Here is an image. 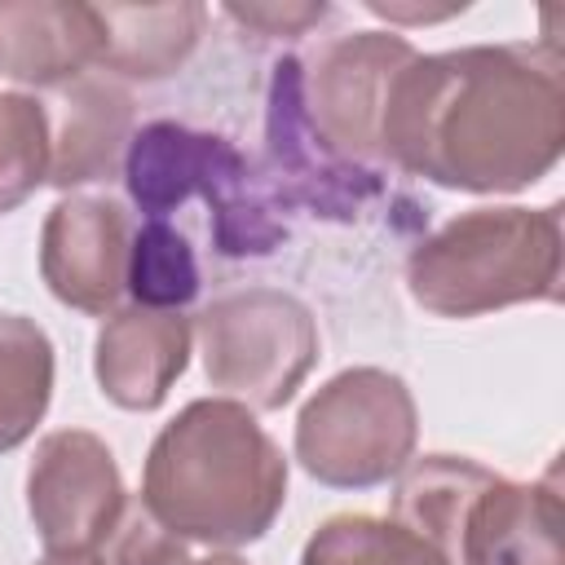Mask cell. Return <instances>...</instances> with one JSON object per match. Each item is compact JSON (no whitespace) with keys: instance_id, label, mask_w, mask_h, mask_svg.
<instances>
[{"instance_id":"cell-1","label":"cell","mask_w":565,"mask_h":565,"mask_svg":"<svg viewBox=\"0 0 565 565\" xmlns=\"http://www.w3.org/2000/svg\"><path fill=\"white\" fill-rule=\"evenodd\" d=\"M565 150L556 40L415 53L384 102V163L468 194H516Z\"/></svg>"},{"instance_id":"cell-2","label":"cell","mask_w":565,"mask_h":565,"mask_svg":"<svg viewBox=\"0 0 565 565\" xmlns=\"http://www.w3.org/2000/svg\"><path fill=\"white\" fill-rule=\"evenodd\" d=\"M137 499L185 543L243 547L278 521L287 459L243 402L199 397L150 441Z\"/></svg>"},{"instance_id":"cell-3","label":"cell","mask_w":565,"mask_h":565,"mask_svg":"<svg viewBox=\"0 0 565 565\" xmlns=\"http://www.w3.org/2000/svg\"><path fill=\"white\" fill-rule=\"evenodd\" d=\"M561 203L472 207L433 230L406 260L415 305L437 318H481L561 296Z\"/></svg>"},{"instance_id":"cell-4","label":"cell","mask_w":565,"mask_h":565,"mask_svg":"<svg viewBox=\"0 0 565 565\" xmlns=\"http://www.w3.org/2000/svg\"><path fill=\"white\" fill-rule=\"evenodd\" d=\"M124 185L146 221H163V212H177L194 194L207 199L212 234L225 256H265L287 234L274 221V203L252 181L247 159L225 137L172 119H154L132 132Z\"/></svg>"},{"instance_id":"cell-5","label":"cell","mask_w":565,"mask_h":565,"mask_svg":"<svg viewBox=\"0 0 565 565\" xmlns=\"http://www.w3.org/2000/svg\"><path fill=\"white\" fill-rule=\"evenodd\" d=\"M419 437V411L402 375L349 366L296 415V459L331 490H371L397 477Z\"/></svg>"},{"instance_id":"cell-6","label":"cell","mask_w":565,"mask_h":565,"mask_svg":"<svg viewBox=\"0 0 565 565\" xmlns=\"http://www.w3.org/2000/svg\"><path fill=\"white\" fill-rule=\"evenodd\" d=\"M199 353L212 388L247 411H282L318 362V322L291 291H225L199 313Z\"/></svg>"},{"instance_id":"cell-7","label":"cell","mask_w":565,"mask_h":565,"mask_svg":"<svg viewBox=\"0 0 565 565\" xmlns=\"http://www.w3.org/2000/svg\"><path fill=\"white\" fill-rule=\"evenodd\" d=\"M415 57V44L393 31H353L322 44L309 62H300L305 110L322 146L353 163H384L380 154V119L397 71Z\"/></svg>"},{"instance_id":"cell-8","label":"cell","mask_w":565,"mask_h":565,"mask_svg":"<svg viewBox=\"0 0 565 565\" xmlns=\"http://www.w3.org/2000/svg\"><path fill=\"white\" fill-rule=\"evenodd\" d=\"M128 508L110 446L88 428L40 437L26 468V512L44 552H102Z\"/></svg>"},{"instance_id":"cell-9","label":"cell","mask_w":565,"mask_h":565,"mask_svg":"<svg viewBox=\"0 0 565 565\" xmlns=\"http://www.w3.org/2000/svg\"><path fill=\"white\" fill-rule=\"evenodd\" d=\"M128 212L102 194H62L40 230V278L79 313H115L128 291Z\"/></svg>"},{"instance_id":"cell-10","label":"cell","mask_w":565,"mask_h":565,"mask_svg":"<svg viewBox=\"0 0 565 565\" xmlns=\"http://www.w3.org/2000/svg\"><path fill=\"white\" fill-rule=\"evenodd\" d=\"M269 163L287 199L327 216H353L380 190L371 168L335 159L313 132L300 88V57H282L269 79Z\"/></svg>"},{"instance_id":"cell-11","label":"cell","mask_w":565,"mask_h":565,"mask_svg":"<svg viewBox=\"0 0 565 565\" xmlns=\"http://www.w3.org/2000/svg\"><path fill=\"white\" fill-rule=\"evenodd\" d=\"M565 516L556 472L543 481L490 477L468 503L450 565H565Z\"/></svg>"},{"instance_id":"cell-12","label":"cell","mask_w":565,"mask_h":565,"mask_svg":"<svg viewBox=\"0 0 565 565\" xmlns=\"http://www.w3.org/2000/svg\"><path fill=\"white\" fill-rule=\"evenodd\" d=\"M194 327L177 309H115L93 344V371L102 393L124 411L163 406L168 388L190 362Z\"/></svg>"},{"instance_id":"cell-13","label":"cell","mask_w":565,"mask_h":565,"mask_svg":"<svg viewBox=\"0 0 565 565\" xmlns=\"http://www.w3.org/2000/svg\"><path fill=\"white\" fill-rule=\"evenodd\" d=\"M102 62V18L84 0H0V75L66 88Z\"/></svg>"},{"instance_id":"cell-14","label":"cell","mask_w":565,"mask_h":565,"mask_svg":"<svg viewBox=\"0 0 565 565\" xmlns=\"http://www.w3.org/2000/svg\"><path fill=\"white\" fill-rule=\"evenodd\" d=\"M53 124V163L49 181L57 190L110 181L124 146L132 141V93L106 75H79L57 97Z\"/></svg>"},{"instance_id":"cell-15","label":"cell","mask_w":565,"mask_h":565,"mask_svg":"<svg viewBox=\"0 0 565 565\" xmlns=\"http://www.w3.org/2000/svg\"><path fill=\"white\" fill-rule=\"evenodd\" d=\"M102 18V62L128 79L172 75L199 44L207 9L194 0L172 4H97Z\"/></svg>"},{"instance_id":"cell-16","label":"cell","mask_w":565,"mask_h":565,"mask_svg":"<svg viewBox=\"0 0 565 565\" xmlns=\"http://www.w3.org/2000/svg\"><path fill=\"white\" fill-rule=\"evenodd\" d=\"M494 472L477 459L463 455H424L415 463H406L397 472V490H393V516L397 525H406L411 534H419L424 543H433L446 561L455 552V534L463 525L468 503L486 490Z\"/></svg>"},{"instance_id":"cell-17","label":"cell","mask_w":565,"mask_h":565,"mask_svg":"<svg viewBox=\"0 0 565 565\" xmlns=\"http://www.w3.org/2000/svg\"><path fill=\"white\" fill-rule=\"evenodd\" d=\"M53 340L40 322L0 309V455L22 446L53 402Z\"/></svg>"},{"instance_id":"cell-18","label":"cell","mask_w":565,"mask_h":565,"mask_svg":"<svg viewBox=\"0 0 565 565\" xmlns=\"http://www.w3.org/2000/svg\"><path fill=\"white\" fill-rule=\"evenodd\" d=\"M300 565H450V561L397 521L340 512L309 534Z\"/></svg>"},{"instance_id":"cell-19","label":"cell","mask_w":565,"mask_h":565,"mask_svg":"<svg viewBox=\"0 0 565 565\" xmlns=\"http://www.w3.org/2000/svg\"><path fill=\"white\" fill-rule=\"evenodd\" d=\"M128 291L141 309H177L199 296V260L181 230L141 221L128 243Z\"/></svg>"},{"instance_id":"cell-20","label":"cell","mask_w":565,"mask_h":565,"mask_svg":"<svg viewBox=\"0 0 565 565\" xmlns=\"http://www.w3.org/2000/svg\"><path fill=\"white\" fill-rule=\"evenodd\" d=\"M53 163V124L31 93H0V216L22 207Z\"/></svg>"},{"instance_id":"cell-21","label":"cell","mask_w":565,"mask_h":565,"mask_svg":"<svg viewBox=\"0 0 565 565\" xmlns=\"http://www.w3.org/2000/svg\"><path fill=\"white\" fill-rule=\"evenodd\" d=\"M102 561L106 565H190V552H185V539L163 530L141 499H128L119 525L106 539Z\"/></svg>"},{"instance_id":"cell-22","label":"cell","mask_w":565,"mask_h":565,"mask_svg":"<svg viewBox=\"0 0 565 565\" xmlns=\"http://www.w3.org/2000/svg\"><path fill=\"white\" fill-rule=\"evenodd\" d=\"M225 13L247 26V31H260V35H282V40H296L305 35L313 22L327 18V4H225Z\"/></svg>"},{"instance_id":"cell-23","label":"cell","mask_w":565,"mask_h":565,"mask_svg":"<svg viewBox=\"0 0 565 565\" xmlns=\"http://www.w3.org/2000/svg\"><path fill=\"white\" fill-rule=\"evenodd\" d=\"M371 13L388 18V22H441L450 13H463V4H446V9H419V4H384V0H366Z\"/></svg>"},{"instance_id":"cell-24","label":"cell","mask_w":565,"mask_h":565,"mask_svg":"<svg viewBox=\"0 0 565 565\" xmlns=\"http://www.w3.org/2000/svg\"><path fill=\"white\" fill-rule=\"evenodd\" d=\"M35 565H106L102 552H44V561Z\"/></svg>"},{"instance_id":"cell-25","label":"cell","mask_w":565,"mask_h":565,"mask_svg":"<svg viewBox=\"0 0 565 565\" xmlns=\"http://www.w3.org/2000/svg\"><path fill=\"white\" fill-rule=\"evenodd\" d=\"M190 565H247V561H238L234 552H212V556H203V561H190Z\"/></svg>"}]
</instances>
